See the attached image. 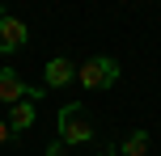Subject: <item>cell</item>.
Here are the masks:
<instances>
[{"mask_svg":"<svg viewBox=\"0 0 161 156\" xmlns=\"http://www.w3.org/2000/svg\"><path fill=\"white\" fill-rule=\"evenodd\" d=\"M114 80H119V63L110 55H89L85 63H76V84L80 89L106 93V89H114Z\"/></svg>","mask_w":161,"mask_h":156,"instance_id":"2","label":"cell"},{"mask_svg":"<svg viewBox=\"0 0 161 156\" xmlns=\"http://www.w3.org/2000/svg\"><path fill=\"white\" fill-rule=\"evenodd\" d=\"M93 156H119V148H102V152H93Z\"/></svg>","mask_w":161,"mask_h":156,"instance_id":"10","label":"cell"},{"mask_svg":"<svg viewBox=\"0 0 161 156\" xmlns=\"http://www.w3.org/2000/svg\"><path fill=\"white\" fill-rule=\"evenodd\" d=\"M119 156H148V131L144 127H136V131L119 143Z\"/></svg>","mask_w":161,"mask_h":156,"instance_id":"7","label":"cell"},{"mask_svg":"<svg viewBox=\"0 0 161 156\" xmlns=\"http://www.w3.org/2000/svg\"><path fill=\"white\" fill-rule=\"evenodd\" d=\"M64 152H68V143H64V139H55V143H47V156H64Z\"/></svg>","mask_w":161,"mask_h":156,"instance_id":"8","label":"cell"},{"mask_svg":"<svg viewBox=\"0 0 161 156\" xmlns=\"http://www.w3.org/2000/svg\"><path fill=\"white\" fill-rule=\"evenodd\" d=\"M0 17H4V8H0Z\"/></svg>","mask_w":161,"mask_h":156,"instance_id":"11","label":"cell"},{"mask_svg":"<svg viewBox=\"0 0 161 156\" xmlns=\"http://www.w3.org/2000/svg\"><path fill=\"white\" fill-rule=\"evenodd\" d=\"M55 131H59V139L72 148V143H89L97 135V127H93V114H89L80 101H68V106H59V114H55Z\"/></svg>","mask_w":161,"mask_h":156,"instance_id":"1","label":"cell"},{"mask_svg":"<svg viewBox=\"0 0 161 156\" xmlns=\"http://www.w3.org/2000/svg\"><path fill=\"white\" fill-rule=\"evenodd\" d=\"M34 106H38V101H34V97H25V101H17V106L13 110H8V118H4V123H8V131H25V127H30L34 123Z\"/></svg>","mask_w":161,"mask_h":156,"instance_id":"6","label":"cell"},{"mask_svg":"<svg viewBox=\"0 0 161 156\" xmlns=\"http://www.w3.org/2000/svg\"><path fill=\"white\" fill-rule=\"evenodd\" d=\"M42 80H47V89H64V84H72V80H76V63H72V59H64V55L47 59V72H42Z\"/></svg>","mask_w":161,"mask_h":156,"instance_id":"5","label":"cell"},{"mask_svg":"<svg viewBox=\"0 0 161 156\" xmlns=\"http://www.w3.org/2000/svg\"><path fill=\"white\" fill-rule=\"evenodd\" d=\"M8 139H13V131H8V123H4V118H0V148H4Z\"/></svg>","mask_w":161,"mask_h":156,"instance_id":"9","label":"cell"},{"mask_svg":"<svg viewBox=\"0 0 161 156\" xmlns=\"http://www.w3.org/2000/svg\"><path fill=\"white\" fill-rule=\"evenodd\" d=\"M25 42H30V25H25L21 17L4 13V17H0V51H4V55H13V51L25 47Z\"/></svg>","mask_w":161,"mask_h":156,"instance_id":"4","label":"cell"},{"mask_svg":"<svg viewBox=\"0 0 161 156\" xmlns=\"http://www.w3.org/2000/svg\"><path fill=\"white\" fill-rule=\"evenodd\" d=\"M42 93H47V89H30L13 68H0V101H4V106H17V101H25V97L42 101Z\"/></svg>","mask_w":161,"mask_h":156,"instance_id":"3","label":"cell"}]
</instances>
